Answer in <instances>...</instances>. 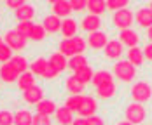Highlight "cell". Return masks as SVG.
<instances>
[{
  "instance_id": "1",
  "label": "cell",
  "mask_w": 152,
  "mask_h": 125,
  "mask_svg": "<svg viewBox=\"0 0 152 125\" xmlns=\"http://www.w3.org/2000/svg\"><path fill=\"white\" fill-rule=\"evenodd\" d=\"M88 47V40H84L82 37H74V38H63L58 45V52L63 54L65 57H74L80 56Z\"/></svg>"
},
{
  "instance_id": "2",
  "label": "cell",
  "mask_w": 152,
  "mask_h": 125,
  "mask_svg": "<svg viewBox=\"0 0 152 125\" xmlns=\"http://www.w3.org/2000/svg\"><path fill=\"white\" fill-rule=\"evenodd\" d=\"M114 75L122 82H131L137 77V70L129 61H117L114 66Z\"/></svg>"
},
{
  "instance_id": "3",
  "label": "cell",
  "mask_w": 152,
  "mask_h": 125,
  "mask_svg": "<svg viewBox=\"0 0 152 125\" xmlns=\"http://www.w3.org/2000/svg\"><path fill=\"white\" fill-rule=\"evenodd\" d=\"M147 116V111H145V106L140 104V103H133L126 108V122H129L131 125H138L142 124Z\"/></svg>"
},
{
  "instance_id": "4",
  "label": "cell",
  "mask_w": 152,
  "mask_h": 125,
  "mask_svg": "<svg viewBox=\"0 0 152 125\" xmlns=\"http://www.w3.org/2000/svg\"><path fill=\"white\" fill-rule=\"evenodd\" d=\"M131 97L135 99V103H147L152 97V87L147 82H137L131 87Z\"/></svg>"
},
{
  "instance_id": "5",
  "label": "cell",
  "mask_w": 152,
  "mask_h": 125,
  "mask_svg": "<svg viewBox=\"0 0 152 125\" xmlns=\"http://www.w3.org/2000/svg\"><path fill=\"white\" fill-rule=\"evenodd\" d=\"M112 21H114V24H115L121 31L122 30H129V26H131L133 21H135V14H133L129 9H122V11L114 12Z\"/></svg>"
},
{
  "instance_id": "6",
  "label": "cell",
  "mask_w": 152,
  "mask_h": 125,
  "mask_svg": "<svg viewBox=\"0 0 152 125\" xmlns=\"http://www.w3.org/2000/svg\"><path fill=\"white\" fill-rule=\"evenodd\" d=\"M4 42L7 44V45L11 47L12 50H23L25 47H26V42H28V38H25L23 35H19L16 30H11L5 33V38H4Z\"/></svg>"
},
{
  "instance_id": "7",
  "label": "cell",
  "mask_w": 152,
  "mask_h": 125,
  "mask_svg": "<svg viewBox=\"0 0 152 125\" xmlns=\"http://www.w3.org/2000/svg\"><path fill=\"white\" fill-rule=\"evenodd\" d=\"M96 109H98V104H96V101H94V97L91 96H82V103H80V108H79V115H80V118H89L93 116L94 113H96Z\"/></svg>"
},
{
  "instance_id": "8",
  "label": "cell",
  "mask_w": 152,
  "mask_h": 125,
  "mask_svg": "<svg viewBox=\"0 0 152 125\" xmlns=\"http://www.w3.org/2000/svg\"><path fill=\"white\" fill-rule=\"evenodd\" d=\"M51 7H53V14L58 16V17H70V14H72V4L68 2V0H54L53 4H51Z\"/></svg>"
},
{
  "instance_id": "9",
  "label": "cell",
  "mask_w": 152,
  "mask_h": 125,
  "mask_svg": "<svg viewBox=\"0 0 152 125\" xmlns=\"http://www.w3.org/2000/svg\"><path fill=\"white\" fill-rule=\"evenodd\" d=\"M100 26H102V17L94 14H86L80 21V28L89 33H94V31H100Z\"/></svg>"
},
{
  "instance_id": "10",
  "label": "cell",
  "mask_w": 152,
  "mask_h": 125,
  "mask_svg": "<svg viewBox=\"0 0 152 125\" xmlns=\"http://www.w3.org/2000/svg\"><path fill=\"white\" fill-rule=\"evenodd\" d=\"M19 78V73L14 70V66L11 63H5V64H0V82H5V83H14Z\"/></svg>"
},
{
  "instance_id": "11",
  "label": "cell",
  "mask_w": 152,
  "mask_h": 125,
  "mask_svg": "<svg viewBox=\"0 0 152 125\" xmlns=\"http://www.w3.org/2000/svg\"><path fill=\"white\" fill-rule=\"evenodd\" d=\"M108 44V37H107L105 31H94L89 33V38H88V45L91 49H105V45Z\"/></svg>"
},
{
  "instance_id": "12",
  "label": "cell",
  "mask_w": 152,
  "mask_h": 125,
  "mask_svg": "<svg viewBox=\"0 0 152 125\" xmlns=\"http://www.w3.org/2000/svg\"><path fill=\"white\" fill-rule=\"evenodd\" d=\"M23 99H25V103H28V104H35V106H37V104L44 99V89L39 87V85H35V87L28 89L26 92H23Z\"/></svg>"
},
{
  "instance_id": "13",
  "label": "cell",
  "mask_w": 152,
  "mask_h": 125,
  "mask_svg": "<svg viewBox=\"0 0 152 125\" xmlns=\"http://www.w3.org/2000/svg\"><path fill=\"white\" fill-rule=\"evenodd\" d=\"M16 85H18L19 91L26 92L28 89H31V87L37 85V82H35V75H33L31 71H25V73H21L19 78H18V82H16Z\"/></svg>"
},
{
  "instance_id": "14",
  "label": "cell",
  "mask_w": 152,
  "mask_h": 125,
  "mask_svg": "<svg viewBox=\"0 0 152 125\" xmlns=\"http://www.w3.org/2000/svg\"><path fill=\"white\" fill-rule=\"evenodd\" d=\"M77 30H79V24H77L75 19L66 17V19L61 21V35H63L65 38H74V37H77L75 35Z\"/></svg>"
},
{
  "instance_id": "15",
  "label": "cell",
  "mask_w": 152,
  "mask_h": 125,
  "mask_svg": "<svg viewBox=\"0 0 152 125\" xmlns=\"http://www.w3.org/2000/svg\"><path fill=\"white\" fill-rule=\"evenodd\" d=\"M42 26L46 28L47 33L61 31V19L54 14H47V16H44V19H42Z\"/></svg>"
},
{
  "instance_id": "16",
  "label": "cell",
  "mask_w": 152,
  "mask_h": 125,
  "mask_svg": "<svg viewBox=\"0 0 152 125\" xmlns=\"http://www.w3.org/2000/svg\"><path fill=\"white\" fill-rule=\"evenodd\" d=\"M119 42L124 44V45H128L129 49L131 47H138V42H140V38H138V33L137 31H133L131 28L129 30H122L121 35H119Z\"/></svg>"
},
{
  "instance_id": "17",
  "label": "cell",
  "mask_w": 152,
  "mask_h": 125,
  "mask_svg": "<svg viewBox=\"0 0 152 125\" xmlns=\"http://www.w3.org/2000/svg\"><path fill=\"white\" fill-rule=\"evenodd\" d=\"M14 16L18 19V23H23V21H31L35 17V7L30 4H25L23 7H19L18 11H14Z\"/></svg>"
},
{
  "instance_id": "18",
  "label": "cell",
  "mask_w": 152,
  "mask_h": 125,
  "mask_svg": "<svg viewBox=\"0 0 152 125\" xmlns=\"http://www.w3.org/2000/svg\"><path fill=\"white\" fill-rule=\"evenodd\" d=\"M49 64H51L58 73H61V71H65V70L68 68V59H66L63 54H60V52H53L51 57H49Z\"/></svg>"
},
{
  "instance_id": "19",
  "label": "cell",
  "mask_w": 152,
  "mask_h": 125,
  "mask_svg": "<svg viewBox=\"0 0 152 125\" xmlns=\"http://www.w3.org/2000/svg\"><path fill=\"white\" fill-rule=\"evenodd\" d=\"M137 23L140 26H143V28H151L152 26V11L149 7H142V9H138L137 14Z\"/></svg>"
},
{
  "instance_id": "20",
  "label": "cell",
  "mask_w": 152,
  "mask_h": 125,
  "mask_svg": "<svg viewBox=\"0 0 152 125\" xmlns=\"http://www.w3.org/2000/svg\"><path fill=\"white\" fill-rule=\"evenodd\" d=\"M122 54V44L117 40H108V44L105 45V56L108 59H117Z\"/></svg>"
},
{
  "instance_id": "21",
  "label": "cell",
  "mask_w": 152,
  "mask_h": 125,
  "mask_svg": "<svg viewBox=\"0 0 152 125\" xmlns=\"http://www.w3.org/2000/svg\"><path fill=\"white\" fill-rule=\"evenodd\" d=\"M56 103L53 101V99H42L39 104H37V113L39 115H46V116H51V115H54L56 113Z\"/></svg>"
},
{
  "instance_id": "22",
  "label": "cell",
  "mask_w": 152,
  "mask_h": 125,
  "mask_svg": "<svg viewBox=\"0 0 152 125\" xmlns=\"http://www.w3.org/2000/svg\"><path fill=\"white\" fill-rule=\"evenodd\" d=\"M54 118L60 125H72L74 124V113L70 111L68 108H58L56 113H54Z\"/></svg>"
},
{
  "instance_id": "23",
  "label": "cell",
  "mask_w": 152,
  "mask_h": 125,
  "mask_svg": "<svg viewBox=\"0 0 152 125\" xmlns=\"http://www.w3.org/2000/svg\"><path fill=\"white\" fill-rule=\"evenodd\" d=\"M65 83H66V91L70 92V96H80V94L84 92V87H86V85H84V83H80L74 75L66 78V82H65Z\"/></svg>"
},
{
  "instance_id": "24",
  "label": "cell",
  "mask_w": 152,
  "mask_h": 125,
  "mask_svg": "<svg viewBox=\"0 0 152 125\" xmlns=\"http://www.w3.org/2000/svg\"><path fill=\"white\" fill-rule=\"evenodd\" d=\"M33 124V115L28 109H18L14 113V125H31Z\"/></svg>"
},
{
  "instance_id": "25",
  "label": "cell",
  "mask_w": 152,
  "mask_h": 125,
  "mask_svg": "<svg viewBox=\"0 0 152 125\" xmlns=\"http://www.w3.org/2000/svg\"><path fill=\"white\" fill-rule=\"evenodd\" d=\"M91 82H93L94 87H102V85H105V83H112L114 80H112V73H110V71L100 70L98 73H94V77H93Z\"/></svg>"
},
{
  "instance_id": "26",
  "label": "cell",
  "mask_w": 152,
  "mask_h": 125,
  "mask_svg": "<svg viewBox=\"0 0 152 125\" xmlns=\"http://www.w3.org/2000/svg\"><path fill=\"white\" fill-rule=\"evenodd\" d=\"M86 9L89 11V14L100 16L107 11V2H103V0H88Z\"/></svg>"
},
{
  "instance_id": "27",
  "label": "cell",
  "mask_w": 152,
  "mask_h": 125,
  "mask_svg": "<svg viewBox=\"0 0 152 125\" xmlns=\"http://www.w3.org/2000/svg\"><path fill=\"white\" fill-rule=\"evenodd\" d=\"M74 77H75L77 80L80 82V83H84V85H86L88 82H91V80H93V77H94V73H93V68L89 66V64H88V66L80 68L79 71H75V73H74Z\"/></svg>"
},
{
  "instance_id": "28",
  "label": "cell",
  "mask_w": 152,
  "mask_h": 125,
  "mask_svg": "<svg viewBox=\"0 0 152 125\" xmlns=\"http://www.w3.org/2000/svg\"><path fill=\"white\" fill-rule=\"evenodd\" d=\"M128 61L131 63L133 66H140L143 63V50L140 47H131L128 50Z\"/></svg>"
},
{
  "instance_id": "29",
  "label": "cell",
  "mask_w": 152,
  "mask_h": 125,
  "mask_svg": "<svg viewBox=\"0 0 152 125\" xmlns=\"http://www.w3.org/2000/svg\"><path fill=\"white\" fill-rule=\"evenodd\" d=\"M47 64H49V61H47L46 57H37L35 61H31L30 64V71L33 73V75H44V71H46Z\"/></svg>"
},
{
  "instance_id": "30",
  "label": "cell",
  "mask_w": 152,
  "mask_h": 125,
  "mask_svg": "<svg viewBox=\"0 0 152 125\" xmlns=\"http://www.w3.org/2000/svg\"><path fill=\"white\" fill-rule=\"evenodd\" d=\"M84 66H88V57H86L84 54H80V56H74V57L68 59V68H70L74 73L79 71L80 68H84Z\"/></svg>"
},
{
  "instance_id": "31",
  "label": "cell",
  "mask_w": 152,
  "mask_h": 125,
  "mask_svg": "<svg viewBox=\"0 0 152 125\" xmlns=\"http://www.w3.org/2000/svg\"><path fill=\"white\" fill-rule=\"evenodd\" d=\"M96 94H98V97H102V99H110V97L115 94V83L112 82V83H105V85H102V87H96Z\"/></svg>"
},
{
  "instance_id": "32",
  "label": "cell",
  "mask_w": 152,
  "mask_h": 125,
  "mask_svg": "<svg viewBox=\"0 0 152 125\" xmlns=\"http://www.w3.org/2000/svg\"><path fill=\"white\" fill-rule=\"evenodd\" d=\"M9 63L14 66V70L19 73V75H21V73H25V71L28 70V61H26V57H25V56H14Z\"/></svg>"
},
{
  "instance_id": "33",
  "label": "cell",
  "mask_w": 152,
  "mask_h": 125,
  "mask_svg": "<svg viewBox=\"0 0 152 125\" xmlns=\"http://www.w3.org/2000/svg\"><path fill=\"white\" fill-rule=\"evenodd\" d=\"M46 28L42 24H33V30L30 33V38L28 40H33V42H42L46 38Z\"/></svg>"
},
{
  "instance_id": "34",
  "label": "cell",
  "mask_w": 152,
  "mask_h": 125,
  "mask_svg": "<svg viewBox=\"0 0 152 125\" xmlns=\"http://www.w3.org/2000/svg\"><path fill=\"white\" fill-rule=\"evenodd\" d=\"M33 24H35V23H31V21L18 23V24H16V31H18L19 35H23L25 38H30V33H31V30H33Z\"/></svg>"
},
{
  "instance_id": "35",
  "label": "cell",
  "mask_w": 152,
  "mask_h": 125,
  "mask_svg": "<svg viewBox=\"0 0 152 125\" xmlns=\"http://www.w3.org/2000/svg\"><path fill=\"white\" fill-rule=\"evenodd\" d=\"M82 96H84V94H80V96H70V97L66 99V103H65V108H68L72 113H74V111H79L80 103H82Z\"/></svg>"
},
{
  "instance_id": "36",
  "label": "cell",
  "mask_w": 152,
  "mask_h": 125,
  "mask_svg": "<svg viewBox=\"0 0 152 125\" xmlns=\"http://www.w3.org/2000/svg\"><path fill=\"white\" fill-rule=\"evenodd\" d=\"M12 57H14V54H12V49L7 45L5 42H4V44H0V63H2V64H5V63L11 61Z\"/></svg>"
},
{
  "instance_id": "37",
  "label": "cell",
  "mask_w": 152,
  "mask_h": 125,
  "mask_svg": "<svg viewBox=\"0 0 152 125\" xmlns=\"http://www.w3.org/2000/svg\"><path fill=\"white\" fill-rule=\"evenodd\" d=\"M0 125H14V113L9 109H0Z\"/></svg>"
},
{
  "instance_id": "38",
  "label": "cell",
  "mask_w": 152,
  "mask_h": 125,
  "mask_svg": "<svg viewBox=\"0 0 152 125\" xmlns=\"http://www.w3.org/2000/svg\"><path fill=\"white\" fill-rule=\"evenodd\" d=\"M126 5H128V0H108L107 2V9H110L114 12L126 9Z\"/></svg>"
},
{
  "instance_id": "39",
  "label": "cell",
  "mask_w": 152,
  "mask_h": 125,
  "mask_svg": "<svg viewBox=\"0 0 152 125\" xmlns=\"http://www.w3.org/2000/svg\"><path fill=\"white\" fill-rule=\"evenodd\" d=\"M31 125H53L51 124V116H46V115H33V124Z\"/></svg>"
},
{
  "instance_id": "40",
  "label": "cell",
  "mask_w": 152,
  "mask_h": 125,
  "mask_svg": "<svg viewBox=\"0 0 152 125\" xmlns=\"http://www.w3.org/2000/svg\"><path fill=\"white\" fill-rule=\"evenodd\" d=\"M58 75H60V73H58L51 64H47V68H46V71H44V75H42V77L47 78V80H53V78H56Z\"/></svg>"
},
{
  "instance_id": "41",
  "label": "cell",
  "mask_w": 152,
  "mask_h": 125,
  "mask_svg": "<svg viewBox=\"0 0 152 125\" xmlns=\"http://www.w3.org/2000/svg\"><path fill=\"white\" fill-rule=\"evenodd\" d=\"M23 5H25V0H7V2H5V7L14 9V11H18V9L23 7Z\"/></svg>"
},
{
  "instance_id": "42",
  "label": "cell",
  "mask_w": 152,
  "mask_h": 125,
  "mask_svg": "<svg viewBox=\"0 0 152 125\" xmlns=\"http://www.w3.org/2000/svg\"><path fill=\"white\" fill-rule=\"evenodd\" d=\"M70 4H72V9H74V11H82V9H86V5H88L86 0H72Z\"/></svg>"
},
{
  "instance_id": "43",
  "label": "cell",
  "mask_w": 152,
  "mask_h": 125,
  "mask_svg": "<svg viewBox=\"0 0 152 125\" xmlns=\"http://www.w3.org/2000/svg\"><path fill=\"white\" fill-rule=\"evenodd\" d=\"M86 122H88V125H105L103 118H100V116H96V115H93V116H89V118H86Z\"/></svg>"
},
{
  "instance_id": "44",
  "label": "cell",
  "mask_w": 152,
  "mask_h": 125,
  "mask_svg": "<svg viewBox=\"0 0 152 125\" xmlns=\"http://www.w3.org/2000/svg\"><path fill=\"white\" fill-rule=\"evenodd\" d=\"M143 57H147L149 61H152V42L149 45H145V49H143Z\"/></svg>"
},
{
  "instance_id": "45",
  "label": "cell",
  "mask_w": 152,
  "mask_h": 125,
  "mask_svg": "<svg viewBox=\"0 0 152 125\" xmlns=\"http://www.w3.org/2000/svg\"><path fill=\"white\" fill-rule=\"evenodd\" d=\"M72 125H88V122H86V118H80V116H79V118L74 120V124Z\"/></svg>"
},
{
  "instance_id": "46",
  "label": "cell",
  "mask_w": 152,
  "mask_h": 125,
  "mask_svg": "<svg viewBox=\"0 0 152 125\" xmlns=\"http://www.w3.org/2000/svg\"><path fill=\"white\" fill-rule=\"evenodd\" d=\"M147 35H149V38H151V40H152V26H151V28H149V30H147Z\"/></svg>"
},
{
  "instance_id": "47",
  "label": "cell",
  "mask_w": 152,
  "mask_h": 125,
  "mask_svg": "<svg viewBox=\"0 0 152 125\" xmlns=\"http://www.w3.org/2000/svg\"><path fill=\"white\" fill-rule=\"evenodd\" d=\"M117 125H131V124H129V122H119Z\"/></svg>"
},
{
  "instance_id": "48",
  "label": "cell",
  "mask_w": 152,
  "mask_h": 125,
  "mask_svg": "<svg viewBox=\"0 0 152 125\" xmlns=\"http://www.w3.org/2000/svg\"><path fill=\"white\" fill-rule=\"evenodd\" d=\"M149 9H151V11H152V2H151V5H149Z\"/></svg>"
},
{
  "instance_id": "49",
  "label": "cell",
  "mask_w": 152,
  "mask_h": 125,
  "mask_svg": "<svg viewBox=\"0 0 152 125\" xmlns=\"http://www.w3.org/2000/svg\"><path fill=\"white\" fill-rule=\"evenodd\" d=\"M0 44H4V40H2V37H0Z\"/></svg>"
},
{
  "instance_id": "50",
  "label": "cell",
  "mask_w": 152,
  "mask_h": 125,
  "mask_svg": "<svg viewBox=\"0 0 152 125\" xmlns=\"http://www.w3.org/2000/svg\"><path fill=\"white\" fill-rule=\"evenodd\" d=\"M0 89H2V82H0Z\"/></svg>"
},
{
  "instance_id": "51",
  "label": "cell",
  "mask_w": 152,
  "mask_h": 125,
  "mask_svg": "<svg viewBox=\"0 0 152 125\" xmlns=\"http://www.w3.org/2000/svg\"><path fill=\"white\" fill-rule=\"evenodd\" d=\"M0 19H2V17H0Z\"/></svg>"
}]
</instances>
